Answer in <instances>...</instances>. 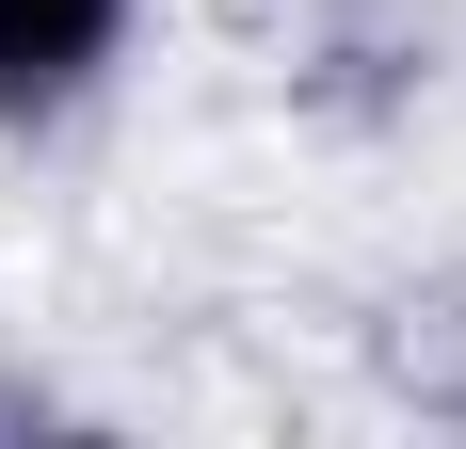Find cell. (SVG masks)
I'll return each mask as SVG.
<instances>
[{"mask_svg":"<svg viewBox=\"0 0 466 449\" xmlns=\"http://www.w3.org/2000/svg\"><path fill=\"white\" fill-rule=\"evenodd\" d=\"M145 0H0V145H65L129 81Z\"/></svg>","mask_w":466,"mask_h":449,"instance_id":"cell-1","label":"cell"}]
</instances>
